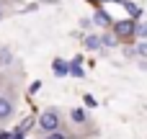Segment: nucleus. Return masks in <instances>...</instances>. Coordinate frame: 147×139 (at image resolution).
Segmentation results:
<instances>
[{
	"label": "nucleus",
	"instance_id": "obj_1",
	"mask_svg": "<svg viewBox=\"0 0 147 139\" xmlns=\"http://www.w3.org/2000/svg\"><path fill=\"white\" fill-rule=\"evenodd\" d=\"M59 124H62V116L57 108H47L41 116H39V129L44 134H52V132H59Z\"/></svg>",
	"mask_w": 147,
	"mask_h": 139
},
{
	"label": "nucleus",
	"instance_id": "obj_2",
	"mask_svg": "<svg viewBox=\"0 0 147 139\" xmlns=\"http://www.w3.org/2000/svg\"><path fill=\"white\" fill-rule=\"evenodd\" d=\"M13 111H16V106H13V95L0 93V121H8V119L13 116Z\"/></svg>",
	"mask_w": 147,
	"mask_h": 139
},
{
	"label": "nucleus",
	"instance_id": "obj_3",
	"mask_svg": "<svg viewBox=\"0 0 147 139\" xmlns=\"http://www.w3.org/2000/svg\"><path fill=\"white\" fill-rule=\"evenodd\" d=\"M134 28H137L134 21H119V23L114 26V34H116L119 39H129V36L134 34Z\"/></svg>",
	"mask_w": 147,
	"mask_h": 139
},
{
	"label": "nucleus",
	"instance_id": "obj_4",
	"mask_svg": "<svg viewBox=\"0 0 147 139\" xmlns=\"http://www.w3.org/2000/svg\"><path fill=\"white\" fill-rule=\"evenodd\" d=\"M52 70H54V75H59V77H62V75H67V72H70V64H67L65 59H54V62H52Z\"/></svg>",
	"mask_w": 147,
	"mask_h": 139
},
{
	"label": "nucleus",
	"instance_id": "obj_5",
	"mask_svg": "<svg viewBox=\"0 0 147 139\" xmlns=\"http://www.w3.org/2000/svg\"><path fill=\"white\" fill-rule=\"evenodd\" d=\"M93 21H96L98 26H111V18H109V13H103V10H98V13L93 15Z\"/></svg>",
	"mask_w": 147,
	"mask_h": 139
},
{
	"label": "nucleus",
	"instance_id": "obj_6",
	"mask_svg": "<svg viewBox=\"0 0 147 139\" xmlns=\"http://www.w3.org/2000/svg\"><path fill=\"white\" fill-rule=\"evenodd\" d=\"M119 44V36L116 34H106V36H101V46H116Z\"/></svg>",
	"mask_w": 147,
	"mask_h": 139
},
{
	"label": "nucleus",
	"instance_id": "obj_7",
	"mask_svg": "<svg viewBox=\"0 0 147 139\" xmlns=\"http://www.w3.org/2000/svg\"><path fill=\"white\" fill-rule=\"evenodd\" d=\"M70 75H72V77H83V67H80V57H75V59H72V64H70Z\"/></svg>",
	"mask_w": 147,
	"mask_h": 139
},
{
	"label": "nucleus",
	"instance_id": "obj_8",
	"mask_svg": "<svg viewBox=\"0 0 147 139\" xmlns=\"http://www.w3.org/2000/svg\"><path fill=\"white\" fill-rule=\"evenodd\" d=\"M70 116H72V121H75V124H85V121H88V116H85V111H83V108H72V113H70Z\"/></svg>",
	"mask_w": 147,
	"mask_h": 139
},
{
	"label": "nucleus",
	"instance_id": "obj_9",
	"mask_svg": "<svg viewBox=\"0 0 147 139\" xmlns=\"http://www.w3.org/2000/svg\"><path fill=\"white\" fill-rule=\"evenodd\" d=\"M85 46L88 49H101V36H88L85 39Z\"/></svg>",
	"mask_w": 147,
	"mask_h": 139
},
{
	"label": "nucleus",
	"instance_id": "obj_10",
	"mask_svg": "<svg viewBox=\"0 0 147 139\" xmlns=\"http://www.w3.org/2000/svg\"><path fill=\"white\" fill-rule=\"evenodd\" d=\"M134 34H137V36H142V39H147V21H145V23H140V26L134 28Z\"/></svg>",
	"mask_w": 147,
	"mask_h": 139
},
{
	"label": "nucleus",
	"instance_id": "obj_11",
	"mask_svg": "<svg viewBox=\"0 0 147 139\" xmlns=\"http://www.w3.org/2000/svg\"><path fill=\"white\" fill-rule=\"evenodd\" d=\"M0 64H10V52L8 49H0Z\"/></svg>",
	"mask_w": 147,
	"mask_h": 139
},
{
	"label": "nucleus",
	"instance_id": "obj_12",
	"mask_svg": "<svg viewBox=\"0 0 147 139\" xmlns=\"http://www.w3.org/2000/svg\"><path fill=\"white\" fill-rule=\"evenodd\" d=\"M44 139H70V137H67L65 132H52V134H47Z\"/></svg>",
	"mask_w": 147,
	"mask_h": 139
},
{
	"label": "nucleus",
	"instance_id": "obj_13",
	"mask_svg": "<svg viewBox=\"0 0 147 139\" xmlns=\"http://www.w3.org/2000/svg\"><path fill=\"white\" fill-rule=\"evenodd\" d=\"M137 54H140V57H147V41H142V44L137 46Z\"/></svg>",
	"mask_w": 147,
	"mask_h": 139
},
{
	"label": "nucleus",
	"instance_id": "obj_14",
	"mask_svg": "<svg viewBox=\"0 0 147 139\" xmlns=\"http://www.w3.org/2000/svg\"><path fill=\"white\" fill-rule=\"evenodd\" d=\"M31 124H34V119H26V121H23V126H21L18 132H28V129H31Z\"/></svg>",
	"mask_w": 147,
	"mask_h": 139
},
{
	"label": "nucleus",
	"instance_id": "obj_15",
	"mask_svg": "<svg viewBox=\"0 0 147 139\" xmlns=\"http://www.w3.org/2000/svg\"><path fill=\"white\" fill-rule=\"evenodd\" d=\"M10 139H23V132H16V134H10Z\"/></svg>",
	"mask_w": 147,
	"mask_h": 139
},
{
	"label": "nucleus",
	"instance_id": "obj_16",
	"mask_svg": "<svg viewBox=\"0 0 147 139\" xmlns=\"http://www.w3.org/2000/svg\"><path fill=\"white\" fill-rule=\"evenodd\" d=\"M0 139H10V134L8 132H0Z\"/></svg>",
	"mask_w": 147,
	"mask_h": 139
}]
</instances>
